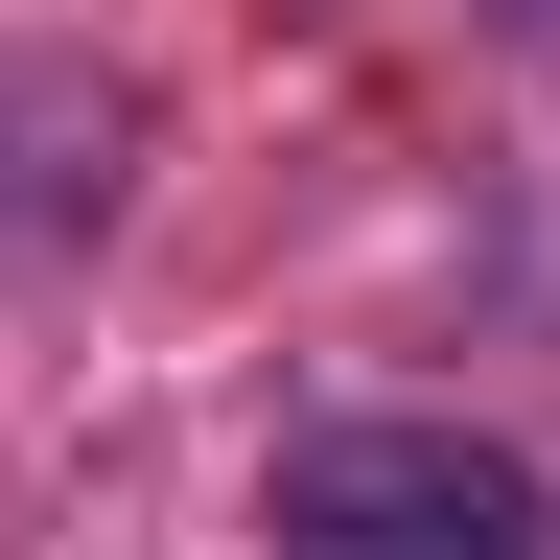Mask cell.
<instances>
[{
	"mask_svg": "<svg viewBox=\"0 0 560 560\" xmlns=\"http://www.w3.org/2000/svg\"><path fill=\"white\" fill-rule=\"evenodd\" d=\"M280 560H560V490L467 420H327L280 444Z\"/></svg>",
	"mask_w": 560,
	"mask_h": 560,
	"instance_id": "1",
	"label": "cell"
}]
</instances>
